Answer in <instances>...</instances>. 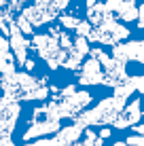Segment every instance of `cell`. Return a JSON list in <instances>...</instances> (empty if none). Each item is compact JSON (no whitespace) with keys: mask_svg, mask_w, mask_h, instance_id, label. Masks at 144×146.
I'll return each mask as SVG.
<instances>
[{"mask_svg":"<svg viewBox=\"0 0 144 146\" xmlns=\"http://www.w3.org/2000/svg\"><path fill=\"white\" fill-rule=\"evenodd\" d=\"M138 23H140V28L144 30V4L140 7V17H138Z\"/></svg>","mask_w":144,"mask_h":146,"instance_id":"obj_19","label":"cell"},{"mask_svg":"<svg viewBox=\"0 0 144 146\" xmlns=\"http://www.w3.org/2000/svg\"><path fill=\"white\" fill-rule=\"evenodd\" d=\"M85 138H87V140H83L81 144H87V146H91V144L100 146V144H102V140H104V138H100V135H98L96 131H91V129H87V127H85Z\"/></svg>","mask_w":144,"mask_h":146,"instance_id":"obj_13","label":"cell"},{"mask_svg":"<svg viewBox=\"0 0 144 146\" xmlns=\"http://www.w3.org/2000/svg\"><path fill=\"white\" fill-rule=\"evenodd\" d=\"M91 28H93V23L87 19V21H78V23H76V28H74V32H76L78 36H89Z\"/></svg>","mask_w":144,"mask_h":146,"instance_id":"obj_15","label":"cell"},{"mask_svg":"<svg viewBox=\"0 0 144 146\" xmlns=\"http://www.w3.org/2000/svg\"><path fill=\"white\" fill-rule=\"evenodd\" d=\"M32 47L38 51V55L47 62L49 68H59V66H66V59L70 57V53L74 51H68V49H64L62 44H59V36H57V28L51 30V32L47 34H34L32 38Z\"/></svg>","mask_w":144,"mask_h":146,"instance_id":"obj_2","label":"cell"},{"mask_svg":"<svg viewBox=\"0 0 144 146\" xmlns=\"http://www.w3.org/2000/svg\"><path fill=\"white\" fill-rule=\"evenodd\" d=\"M83 133H85V127L78 125V123H74V125H70V127L59 129L53 140H38L36 144H74Z\"/></svg>","mask_w":144,"mask_h":146,"instance_id":"obj_7","label":"cell"},{"mask_svg":"<svg viewBox=\"0 0 144 146\" xmlns=\"http://www.w3.org/2000/svg\"><path fill=\"white\" fill-rule=\"evenodd\" d=\"M140 112H142V102L140 100H133V102H129L121 112H119V117L115 119L112 125H115L117 129L133 127V125H138V121H140Z\"/></svg>","mask_w":144,"mask_h":146,"instance_id":"obj_6","label":"cell"},{"mask_svg":"<svg viewBox=\"0 0 144 146\" xmlns=\"http://www.w3.org/2000/svg\"><path fill=\"white\" fill-rule=\"evenodd\" d=\"M110 11H108L106 9V4H91V7H89V11H87V17H89V21L93 23V26H100V23L104 21V19L106 17H110Z\"/></svg>","mask_w":144,"mask_h":146,"instance_id":"obj_10","label":"cell"},{"mask_svg":"<svg viewBox=\"0 0 144 146\" xmlns=\"http://www.w3.org/2000/svg\"><path fill=\"white\" fill-rule=\"evenodd\" d=\"M136 131L138 133H144V125H136Z\"/></svg>","mask_w":144,"mask_h":146,"instance_id":"obj_21","label":"cell"},{"mask_svg":"<svg viewBox=\"0 0 144 146\" xmlns=\"http://www.w3.org/2000/svg\"><path fill=\"white\" fill-rule=\"evenodd\" d=\"M127 2H129V0H106L104 4H106V9L110 13H121V9L125 7Z\"/></svg>","mask_w":144,"mask_h":146,"instance_id":"obj_14","label":"cell"},{"mask_svg":"<svg viewBox=\"0 0 144 146\" xmlns=\"http://www.w3.org/2000/svg\"><path fill=\"white\" fill-rule=\"evenodd\" d=\"M125 144H136V146H144V133H138V135H131V138L125 140Z\"/></svg>","mask_w":144,"mask_h":146,"instance_id":"obj_17","label":"cell"},{"mask_svg":"<svg viewBox=\"0 0 144 146\" xmlns=\"http://www.w3.org/2000/svg\"><path fill=\"white\" fill-rule=\"evenodd\" d=\"M125 102L127 100L119 98V95L106 98V100H102L96 108L83 110L81 114H76V117H74V123L83 125V127H91V125H110V123H115L119 112L125 108Z\"/></svg>","mask_w":144,"mask_h":146,"instance_id":"obj_1","label":"cell"},{"mask_svg":"<svg viewBox=\"0 0 144 146\" xmlns=\"http://www.w3.org/2000/svg\"><path fill=\"white\" fill-rule=\"evenodd\" d=\"M59 23H62L64 28H70V30H74V28H76V23H78V19L70 17V15H64V17H59Z\"/></svg>","mask_w":144,"mask_h":146,"instance_id":"obj_16","label":"cell"},{"mask_svg":"<svg viewBox=\"0 0 144 146\" xmlns=\"http://www.w3.org/2000/svg\"><path fill=\"white\" fill-rule=\"evenodd\" d=\"M138 47H140L142 51H144V40H138Z\"/></svg>","mask_w":144,"mask_h":146,"instance_id":"obj_22","label":"cell"},{"mask_svg":"<svg viewBox=\"0 0 144 146\" xmlns=\"http://www.w3.org/2000/svg\"><path fill=\"white\" fill-rule=\"evenodd\" d=\"M129 36V30L125 26H121V23L115 21V17H106L100 26H93L91 32H89V40L91 42H100V44H110V47H115L119 44L121 40H125Z\"/></svg>","mask_w":144,"mask_h":146,"instance_id":"obj_4","label":"cell"},{"mask_svg":"<svg viewBox=\"0 0 144 146\" xmlns=\"http://www.w3.org/2000/svg\"><path fill=\"white\" fill-rule=\"evenodd\" d=\"M26 2H30V0H0V21L13 19L17 13H21Z\"/></svg>","mask_w":144,"mask_h":146,"instance_id":"obj_9","label":"cell"},{"mask_svg":"<svg viewBox=\"0 0 144 146\" xmlns=\"http://www.w3.org/2000/svg\"><path fill=\"white\" fill-rule=\"evenodd\" d=\"M81 85H102L104 83V66L98 57H89L85 64H81Z\"/></svg>","mask_w":144,"mask_h":146,"instance_id":"obj_5","label":"cell"},{"mask_svg":"<svg viewBox=\"0 0 144 146\" xmlns=\"http://www.w3.org/2000/svg\"><path fill=\"white\" fill-rule=\"evenodd\" d=\"M133 91H136V85L131 83V76L127 78L125 83H121V85H117V87H115V95H119V98H125V100L129 98Z\"/></svg>","mask_w":144,"mask_h":146,"instance_id":"obj_12","label":"cell"},{"mask_svg":"<svg viewBox=\"0 0 144 146\" xmlns=\"http://www.w3.org/2000/svg\"><path fill=\"white\" fill-rule=\"evenodd\" d=\"M119 17H121V19H125V21H133V19H138V17H140V9H136V7H133V2L129 0V2H127L125 7L121 9Z\"/></svg>","mask_w":144,"mask_h":146,"instance_id":"obj_11","label":"cell"},{"mask_svg":"<svg viewBox=\"0 0 144 146\" xmlns=\"http://www.w3.org/2000/svg\"><path fill=\"white\" fill-rule=\"evenodd\" d=\"M53 131H59V121L57 119H47V121H32V127L23 133V140H32V138H38V135H47V133H53Z\"/></svg>","mask_w":144,"mask_h":146,"instance_id":"obj_8","label":"cell"},{"mask_svg":"<svg viewBox=\"0 0 144 146\" xmlns=\"http://www.w3.org/2000/svg\"><path fill=\"white\" fill-rule=\"evenodd\" d=\"M110 135V129H102V133H100V138H108Z\"/></svg>","mask_w":144,"mask_h":146,"instance_id":"obj_20","label":"cell"},{"mask_svg":"<svg viewBox=\"0 0 144 146\" xmlns=\"http://www.w3.org/2000/svg\"><path fill=\"white\" fill-rule=\"evenodd\" d=\"M131 83L136 85V91L144 93V76H131Z\"/></svg>","mask_w":144,"mask_h":146,"instance_id":"obj_18","label":"cell"},{"mask_svg":"<svg viewBox=\"0 0 144 146\" xmlns=\"http://www.w3.org/2000/svg\"><path fill=\"white\" fill-rule=\"evenodd\" d=\"M68 2L70 0H32L30 7L21 9L17 19L28 21L32 28H38L42 23H49L51 19H55L57 13L68 7Z\"/></svg>","mask_w":144,"mask_h":146,"instance_id":"obj_3","label":"cell"}]
</instances>
